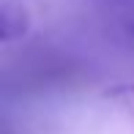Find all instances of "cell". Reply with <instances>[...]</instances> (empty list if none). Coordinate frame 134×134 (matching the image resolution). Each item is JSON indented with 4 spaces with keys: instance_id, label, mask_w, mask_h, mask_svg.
<instances>
[{
    "instance_id": "obj_1",
    "label": "cell",
    "mask_w": 134,
    "mask_h": 134,
    "mask_svg": "<svg viewBox=\"0 0 134 134\" xmlns=\"http://www.w3.org/2000/svg\"><path fill=\"white\" fill-rule=\"evenodd\" d=\"M27 33V8L19 0H3L0 8V36L3 41H14Z\"/></svg>"
}]
</instances>
